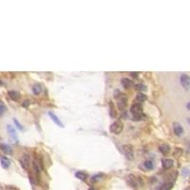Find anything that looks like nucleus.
<instances>
[{
  "instance_id": "obj_1",
  "label": "nucleus",
  "mask_w": 190,
  "mask_h": 190,
  "mask_svg": "<svg viewBox=\"0 0 190 190\" xmlns=\"http://www.w3.org/2000/svg\"><path fill=\"white\" fill-rule=\"evenodd\" d=\"M130 112L133 114V118L135 121L142 120L144 118V114H143V106L141 104L136 103L132 105L130 107Z\"/></svg>"
},
{
  "instance_id": "obj_2",
  "label": "nucleus",
  "mask_w": 190,
  "mask_h": 190,
  "mask_svg": "<svg viewBox=\"0 0 190 190\" xmlns=\"http://www.w3.org/2000/svg\"><path fill=\"white\" fill-rule=\"evenodd\" d=\"M123 128H124V125L122 122L120 121H116V122H114V123L110 125V132L113 134H120L122 131H123Z\"/></svg>"
},
{
  "instance_id": "obj_3",
  "label": "nucleus",
  "mask_w": 190,
  "mask_h": 190,
  "mask_svg": "<svg viewBox=\"0 0 190 190\" xmlns=\"http://www.w3.org/2000/svg\"><path fill=\"white\" fill-rule=\"evenodd\" d=\"M122 150H123V153L127 156V159L132 160L133 159V148H132V145H125L122 146Z\"/></svg>"
},
{
  "instance_id": "obj_4",
  "label": "nucleus",
  "mask_w": 190,
  "mask_h": 190,
  "mask_svg": "<svg viewBox=\"0 0 190 190\" xmlns=\"http://www.w3.org/2000/svg\"><path fill=\"white\" fill-rule=\"evenodd\" d=\"M21 166H22L25 170H28L29 167H30V164H31V160H30V156L28 154H24L22 155V157L20 158L19 160Z\"/></svg>"
},
{
  "instance_id": "obj_5",
  "label": "nucleus",
  "mask_w": 190,
  "mask_h": 190,
  "mask_svg": "<svg viewBox=\"0 0 190 190\" xmlns=\"http://www.w3.org/2000/svg\"><path fill=\"white\" fill-rule=\"evenodd\" d=\"M117 99H119V103H118V106H119L120 109H125V107L127 105V96L124 93H120L119 96L117 97Z\"/></svg>"
},
{
  "instance_id": "obj_6",
  "label": "nucleus",
  "mask_w": 190,
  "mask_h": 190,
  "mask_svg": "<svg viewBox=\"0 0 190 190\" xmlns=\"http://www.w3.org/2000/svg\"><path fill=\"white\" fill-rule=\"evenodd\" d=\"M180 81H181V85L184 87L186 90H188L190 88V78L187 74H182L180 77Z\"/></svg>"
},
{
  "instance_id": "obj_7",
  "label": "nucleus",
  "mask_w": 190,
  "mask_h": 190,
  "mask_svg": "<svg viewBox=\"0 0 190 190\" xmlns=\"http://www.w3.org/2000/svg\"><path fill=\"white\" fill-rule=\"evenodd\" d=\"M162 164H163V167L164 168V169L168 170L173 166L174 161L172 159H168V158H164V159L162 160Z\"/></svg>"
},
{
  "instance_id": "obj_8",
  "label": "nucleus",
  "mask_w": 190,
  "mask_h": 190,
  "mask_svg": "<svg viewBox=\"0 0 190 190\" xmlns=\"http://www.w3.org/2000/svg\"><path fill=\"white\" fill-rule=\"evenodd\" d=\"M173 131H174L175 135H177V136H181L184 134V128H182V127L179 123H174Z\"/></svg>"
},
{
  "instance_id": "obj_9",
  "label": "nucleus",
  "mask_w": 190,
  "mask_h": 190,
  "mask_svg": "<svg viewBox=\"0 0 190 190\" xmlns=\"http://www.w3.org/2000/svg\"><path fill=\"white\" fill-rule=\"evenodd\" d=\"M121 84L125 88L128 89V88H130L132 86H133V82H132L129 78H123L121 80Z\"/></svg>"
},
{
  "instance_id": "obj_10",
  "label": "nucleus",
  "mask_w": 190,
  "mask_h": 190,
  "mask_svg": "<svg viewBox=\"0 0 190 190\" xmlns=\"http://www.w3.org/2000/svg\"><path fill=\"white\" fill-rule=\"evenodd\" d=\"M8 94L10 96V98L13 100V101H18L20 98V94L19 92H17L15 90H10L8 92Z\"/></svg>"
},
{
  "instance_id": "obj_11",
  "label": "nucleus",
  "mask_w": 190,
  "mask_h": 190,
  "mask_svg": "<svg viewBox=\"0 0 190 190\" xmlns=\"http://www.w3.org/2000/svg\"><path fill=\"white\" fill-rule=\"evenodd\" d=\"M159 150L164 154V155H167L170 151V146L167 144H163L159 146Z\"/></svg>"
},
{
  "instance_id": "obj_12",
  "label": "nucleus",
  "mask_w": 190,
  "mask_h": 190,
  "mask_svg": "<svg viewBox=\"0 0 190 190\" xmlns=\"http://www.w3.org/2000/svg\"><path fill=\"white\" fill-rule=\"evenodd\" d=\"M7 130H8V133H9V135L12 137L13 139H17V135H16V131H15V129L12 127L10 125H7Z\"/></svg>"
},
{
  "instance_id": "obj_13",
  "label": "nucleus",
  "mask_w": 190,
  "mask_h": 190,
  "mask_svg": "<svg viewBox=\"0 0 190 190\" xmlns=\"http://www.w3.org/2000/svg\"><path fill=\"white\" fill-rule=\"evenodd\" d=\"M0 162H1V166L3 168H9L10 166V161L8 159L7 157H1V159H0Z\"/></svg>"
},
{
  "instance_id": "obj_14",
  "label": "nucleus",
  "mask_w": 190,
  "mask_h": 190,
  "mask_svg": "<svg viewBox=\"0 0 190 190\" xmlns=\"http://www.w3.org/2000/svg\"><path fill=\"white\" fill-rule=\"evenodd\" d=\"M173 184H174L173 182H166L164 184L161 185L158 190H171L172 187H173Z\"/></svg>"
},
{
  "instance_id": "obj_15",
  "label": "nucleus",
  "mask_w": 190,
  "mask_h": 190,
  "mask_svg": "<svg viewBox=\"0 0 190 190\" xmlns=\"http://www.w3.org/2000/svg\"><path fill=\"white\" fill-rule=\"evenodd\" d=\"M127 182L132 187H137V179L135 178V176L133 175H128L127 176Z\"/></svg>"
},
{
  "instance_id": "obj_16",
  "label": "nucleus",
  "mask_w": 190,
  "mask_h": 190,
  "mask_svg": "<svg viewBox=\"0 0 190 190\" xmlns=\"http://www.w3.org/2000/svg\"><path fill=\"white\" fill-rule=\"evenodd\" d=\"M0 148H1V150L3 152L6 153V154H9V155H10V154L13 153V150H12V148H10V146L8 145H6V144L0 145Z\"/></svg>"
},
{
  "instance_id": "obj_17",
  "label": "nucleus",
  "mask_w": 190,
  "mask_h": 190,
  "mask_svg": "<svg viewBox=\"0 0 190 190\" xmlns=\"http://www.w3.org/2000/svg\"><path fill=\"white\" fill-rule=\"evenodd\" d=\"M75 177H76L77 179H79V180H81V181H86L88 179V174L84 173L83 171H78V172L75 173Z\"/></svg>"
},
{
  "instance_id": "obj_18",
  "label": "nucleus",
  "mask_w": 190,
  "mask_h": 190,
  "mask_svg": "<svg viewBox=\"0 0 190 190\" xmlns=\"http://www.w3.org/2000/svg\"><path fill=\"white\" fill-rule=\"evenodd\" d=\"M136 101L138 102V104H141L143 102H145L146 100V95H145L144 93H138L137 95H136Z\"/></svg>"
},
{
  "instance_id": "obj_19",
  "label": "nucleus",
  "mask_w": 190,
  "mask_h": 190,
  "mask_svg": "<svg viewBox=\"0 0 190 190\" xmlns=\"http://www.w3.org/2000/svg\"><path fill=\"white\" fill-rule=\"evenodd\" d=\"M33 91L34 94H40V93L42 92V88H41V85H39V84H35L33 85Z\"/></svg>"
},
{
  "instance_id": "obj_20",
  "label": "nucleus",
  "mask_w": 190,
  "mask_h": 190,
  "mask_svg": "<svg viewBox=\"0 0 190 190\" xmlns=\"http://www.w3.org/2000/svg\"><path fill=\"white\" fill-rule=\"evenodd\" d=\"M49 116H51V118L52 119V121H54V123H55V124L58 125L59 127H63V124L61 123L60 120L58 119V117H57V116L55 115V114H53L52 112H49Z\"/></svg>"
},
{
  "instance_id": "obj_21",
  "label": "nucleus",
  "mask_w": 190,
  "mask_h": 190,
  "mask_svg": "<svg viewBox=\"0 0 190 190\" xmlns=\"http://www.w3.org/2000/svg\"><path fill=\"white\" fill-rule=\"evenodd\" d=\"M144 166L148 170H151V169H153V167H154V164L152 163V161H145V162L144 163Z\"/></svg>"
},
{
  "instance_id": "obj_22",
  "label": "nucleus",
  "mask_w": 190,
  "mask_h": 190,
  "mask_svg": "<svg viewBox=\"0 0 190 190\" xmlns=\"http://www.w3.org/2000/svg\"><path fill=\"white\" fill-rule=\"evenodd\" d=\"M6 110H7V107L4 105V103L2 101H0V115H3V114L6 112Z\"/></svg>"
},
{
  "instance_id": "obj_23",
  "label": "nucleus",
  "mask_w": 190,
  "mask_h": 190,
  "mask_svg": "<svg viewBox=\"0 0 190 190\" xmlns=\"http://www.w3.org/2000/svg\"><path fill=\"white\" fill-rule=\"evenodd\" d=\"M135 88H136L137 90H140V91H145L146 89V87L144 84H137L135 86Z\"/></svg>"
},
{
  "instance_id": "obj_24",
  "label": "nucleus",
  "mask_w": 190,
  "mask_h": 190,
  "mask_svg": "<svg viewBox=\"0 0 190 190\" xmlns=\"http://www.w3.org/2000/svg\"><path fill=\"white\" fill-rule=\"evenodd\" d=\"M13 122H14V124H15L16 127L18 128L19 130H23V129H24V128H23V127H22V125H21V124H20L19 122H18V121H17V120L15 119V118H14V119H13Z\"/></svg>"
},
{
  "instance_id": "obj_25",
  "label": "nucleus",
  "mask_w": 190,
  "mask_h": 190,
  "mask_svg": "<svg viewBox=\"0 0 190 190\" xmlns=\"http://www.w3.org/2000/svg\"><path fill=\"white\" fill-rule=\"evenodd\" d=\"M103 175L102 174H100V175H96V176H94V177H92V182H97V181H99L100 180V177H102Z\"/></svg>"
},
{
  "instance_id": "obj_26",
  "label": "nucleus",
  "mask_w": 190,
  "mask_h": 190,
  "mask_svg": "<svg viewBox=\"0 0 190 190\" xmlns=\"http://www.w3.org/2000/svg\"><path fill=\"white\" fill-rule=\"evenodd\" d=\"M109 106H110V115H111V117H114V116H115V114L113 113L114 109H113V106H112V103L111 102H110ZM114 112H115V111H114Z\"/></svg>"
},
{
  "instance_id": "obj_27",
  "label": "nucleus",
  "mask_w": 190,
  "mask_h": 190,
  "mask_svg": "<svg viewBox=\"0 0 190 190\" xmlns=\"http://www.w3.org/2000/svg\"><path fill=\"white\" fill-rule=\"evenodd\" d=\"M29 102H30V101H29V100H26V101L24 102V104H22V106H28Z\"/></svg>"
}]
</instances>
